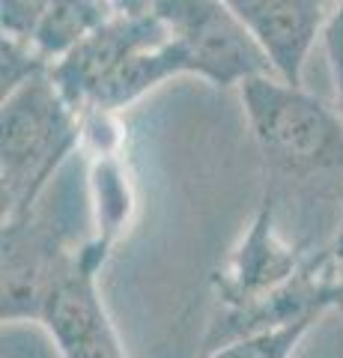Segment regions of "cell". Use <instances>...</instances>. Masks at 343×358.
<instances>
[{"label": "cell", "mask_w": 343, "mask_h": 358, "mask_svg": "<svg viewBox=\"0 0 343 358\" xmlns=\"http://www.w3.org/2000/svg\"><path fill=\"white\" fill-rule=\"evenodd\" d=\"M239 99L269 182L328 176L343 185V114L337 108L281 75L251 78L239 87Z\"/></svg>", "instance_id": "obj_1"}, {"label": "cell", "mask_w": 343, "mask_h": 358, "mask_svg": "<svg viewBox=\"0 0 343 358\" xmlns=\"http://www.w3.org/2000/svg\"><path fill=\"white\" fill-rule=\"evenodd\" d=\"M0 131V215L13 218L36 203L81 150V114L48 72L3 93Z\"/></svg>", "instance_id": "obj_2"}, {"label": "cell", "mask_w": 343, "mask_h": 358, "mask_svg": "<svg viewBox=\"0 0 343 358\" xmlns=\"http://www.w3.org/2000/svg\"><path fill=\"white\" fill-rule=\"evenodd\" d=\"M182 78H200L218 90L242 87L257 75H275L272 60L224 0H156Z\"/></svg>", "instance_id": "obj_3"}, {"label": "cell", "mask_w": 343, "mask_h": 358, "mask_svg": "<svg viewBox=\"0 0 343 358\" xmlns=\"http://www.w3.org/2000/svg\"><path fill=\"white\" fill-rule=\"evenodd\" d=\"M275 212H278V192L272 182H265L263 200L242 239L212 272V313H236L257 305L290 284L311 260L314 251H307V245L281 236Z\"/></svg>", "instance_id": "obj_4"}, {"label": "cell", "mask_w": 343, "mask_h": 358, "mask_svg": "<svg viewBox=\"0 0 343 358\" xmlns=\"http://www.w3.org/2000/svg\"><path fill=\"white\" fill-rule=\"evenodd\" d=\"M108 257L90 242L81 257L57 278L39 308L36 322L48 331L60 358H129L98 289V272Z\"/></svg>", "instance_id": "obj_5"}, {"label": "cell", "mask_w": 343, "mask_h": 358, "mask_svg": "<svg viewBox=\"0 0 343 358\" xmlns=\"http://www.w3.org/2000/svg\"><path fill=\"white\" fill-rule=\"evenodd\" d=\"M248 33L272 60L275 75L290 84H305V66L335 0H224Z\"/></svg>", "instance_id": "obj_6"}, {"label": "cell", "mask_w": 343, "mask_h": 358, "mask_svg": "<svg viewBox=\"0 0 343 358\" xmlns=\"http://www.w3.org/2000/svg\"><path fill=\"white\" fill-rule=\"evenodd\" d=\"M114 15L108 0H51L30 42L51 60V66L96 33Z\"/></svg>", "instance_id": "obj_7"}, {"label": "cell", "mask_w": 343, "mask_h": 358, "mask_svg": "<svg viewBox=\"0 0 343 358\" xmlns=\"http://www.w3.org/2000/svg\"><path fill=\"white\" fill-rule=\"evenodd\" d=\"M316 322L319 320H302V322H293V326H284L275 331L230 341L212 352H203V358H293L298 343L311 334Z\"/></svg>", "instance_id": "obj_8"}, {"label": "cell", "mask_w": 343, "mask_h": 358, "mask_svg": "<svg viewBox=\"0 0 343 358\" xmlns=\"http://www.w3.org/2000/svg\"><path fill=\"white\" fill-rule=\"evenodd\" d=\"M51 0H0V30L6 36L30 39Z\"/></svg>", "instance_id": "obj_9"}, {"label": "cell", "mask_w": 343, "mask_h": 358, "mask_svg": "<svg viewBox=\"0 0 343 358\" xmlns=\"http://www.w3.org/2000/svg\"><path fill=\"white\" fill-rule=\"evenodd\" d=\"M323 48L328 57V69H331V81H335V93H337V110L343 114V0H335L323 30Z\"/></svg>", "instance_id": "obj_10"}, {"label": "cell", "mask_w": 343, "mask_h": 358, "mask_svg": "<svg viewBox=\"0 0 343 358\" xmlns=\"http://www.w3.org/2000/svg\"><path fill=\"white\" fill-rule=\"evenodd\" d=\"M328 257H331V268H335V281H337V308L343 310V185H340V221H337V233L328 245Z\"/></svg>", "instance_id": "obj_11"}, {"label": "cell", "mask_w": 343, "mask_h": 358, "mask_svg": "<svg viewBox=\"0 0 343 358\" xmlns=\"http://www.w3.org/2000/svg\"><path fill=\"white\" fill-rule=\"evenodd\" d=\"M156 0H110V9L117 15H143L149 13Z\"/></svg>", "instance_id": "obj_12"}]
</instances>
